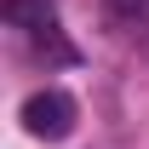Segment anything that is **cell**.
<instances>
[{"instance_id":"obj_1","label":"cell","mask_w":149,"mask_h":149,"mask_svg":"<svg viewBox=\"0 0 149 149\" xmlns=\"http://www.w3.org/2000/svg\"><path fill=\"white\" fill-rule=\"evenodd\" d=\"M23 126L35 132V138H69V132H74V97L57 92V86L23 97Z\"/></svg>"},{"instance_id":"obj_2","label":"cell","mask_w":149,"mask_h":149,"mask_svg":"<svg viewBox=\"0 0 149 149\" xmlns=\"http://www.w3.org/2000/svg\"><path fill=\"white\" fill-rule=\"evenodd\" d=\"M0 17L17 29H52V0H6Z\"/></svg>"}]
</instances>
